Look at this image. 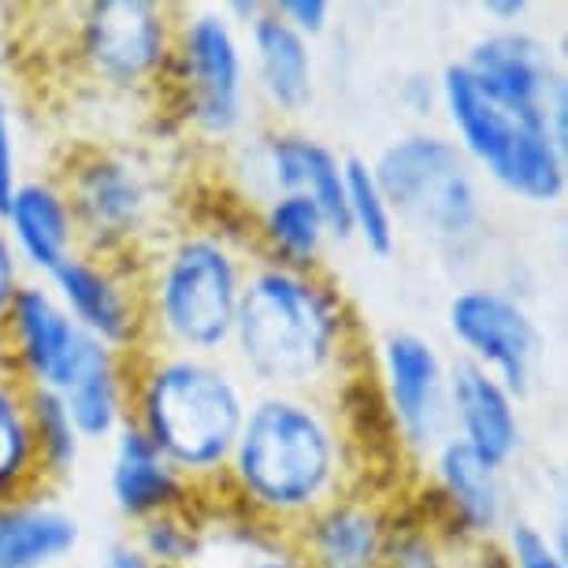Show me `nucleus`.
I'll use <instances>...</instances> for the list:
<instances>
[{
  "label": "nucleus",
  "mask_w": 568,
  "mask_h": 568,
  "mask_svg": "<svg viewBox=\"0 0 568 568\" xmlns=\"http://www.w3.org/2000/svg\"><path fill=\"white\" fill-rule=\"evenodd\" d=\"M349 438L320 394L256 390L223 479L256 520L294 531L349 490Z\"/></svg>",
  "instance_id": "f257e3e1"
},
{
  "label": "nucleus",
  "mask_w": 568,
  "mask_h": 568,
  "mask_svg": "<svg viewBox=\"0 0 568 568\" xmlns=\"http://www.w3.org/2000/svg\"><path fill=\"white\" fill-rule=\"evenodd\" d=\"M349 308L320 272L250 264L234 320V372L261 390L320 394L342 372Z\"/></svg>",
  "instance_id": "f03ea898"
},
{
  "label": "nucleus",
  "mask_w": 568,
  "mask_h": 568,
  "mask_svg": "<svg viewBox=\"0 0 568 568\" xmlns=\"http://www.w3.org/2000/svg\"><path fill=\"white\" fill-rule=\"evenodd\" d=\"M250 390L223 357L153 349L131 364V424L186 484H220Z\"/></svg>",
  "instance_id": "7ed1b4c3"
},
{
  "label": "nucleus",
  "mask_w": 568,
  "mask_h": 568,
  "mask_svg": "<svg viewBox=\"0 0 568 568\" xmlns=\"http://www.w3.org/2000/svg\"><path fill=\"white\" fill-rule=\"evenodd\" d=\"M250 261L223 231H175L156 242L138 283L145 342L190 357H223L231 349Z\"/></svg>",
  "instance_id": "20e7f679"
},
{
  "label": "nucleus",
  "mask_w": 568,
  "mask_h": 568,
  "mask_svg": "<svg viewBox=\"0 0 568 568\" xmlns=\"http://www.w3.org/2000/svg\"><path fill=\"white\" fill-rule=\"evenodd\" d=\"M438 109L446 112L449 138L501 194L520 205L550 209L565 197L568 186V145H561L546 126L524 123L468 79L457 60L438 71Z\"/></svg>",
  "instance_id": "39448f33"
},
{
  "label": "nucleus",
  "mask_w": 568,
  "mask_h": 568,
  "mask_svg": "<svg viewBox=\"0 0 568 568\" xmlns=\"http://www.w3.org/2000/svg\"><path fill=\"white\" fill-rule=\"evenodd\" d=\"M368 164L398 227L405 223L449 250L471 242L484 227V186L449 134L427 126L405 131L390 138Z\"/></svg>",
  "instance_id": "423d86ee"
},
{
  "label": "nucleus",
  "mask_w": 568,
  "mask_h": 568,
  "mask_svg": "<svg viewBox=\"0 0 568 568\" xmlns=\"http://www.w3.org/2000/svg\"><path fill=\"white\" fill-rule=\"evenodd\" d=\"M71 205L79 250L120 264L164 239L168 190L156 160L134 145H90L57 179Z\"/></svg>",
  "instance_id": "0eeeda50"
},
{
  "label": "nucleus",
  "mask_w": 568,
  "mask_h": 568,
  "mask_svg": "<svg viewBox=\"0 0 568 568\" xmlns=\"http://www.w3.org/2000/svg\"><path fill=\"white\" fill-rule=\"evenodd\" d=\"M168 82L179 120L201 142H234L245 131L253 101L250 57L242 30L223 8H186L175 16Z\"/></svg>",
  "instance_id": "6e6552de"
},
{
  "label": "nucleus",
  "mask_w": 568,
  "mask_h": 568,
  "mask_svg": "<svg viewBox=\"0 0 568 568\" xmlns=\"http://www.w3.org/2000/svg\"><path fill=\"white\" fill-rule=\"evenodd\" d=\"M175 8L156 0H90L74 8L71 49L101 90L149 93L168 82Z\"/></svg>",
  "instance_id": "1a4fd4ad"
},
{
  "label": "nucleus",
  "mask_w": 568,
  "mask_h": 568,
  "mask_svg": "<svg viewBox=\"0 0 568 568\" xmlns=\"http://www.w3.org/2000/svg\"><path fill=\"white\" fill-rule=\"evenodd\" d=\"M446 327L457 357L490 372L517 402L535 394L546 368V335L517 294L490 283L460 286L446 305Z\"/></svg>",
  "instance_id": "9d476101"
},
{
  "label": "nucleus",
  "mask_w": 568,
  "mask_h": 568,
  "mask_svg": "<svg viewBox=\"0 0 568 568\" xmlns=\"http://www.w3.org/2000/svg\"><path fill=\"white\" fill-rule=\"evenodd\" d=\"M498 109L568 145V93L550 41L528 27H490L457 60Z\"/></svg>",
  "instance_id": "9b49d317"
},
{
  "label": "nucleus",
  "mask_w": 568,
  "mask_h": 568,
  "mask_svg": "<svg viewBox=\"0 0 568 568\" xmlns=\"http://www.w3.org/2000/svg\"><path fill=\"white\" fill-rule=\"evenodd\" d=\"M375 390L398 446L432 457L449 438V361L420 331H387L375 346Z\"/></svg>",
  "instance_id": "f8f14e48"
},
{
  "label": "nucleus",
  "mask_w": 568,
  "mask_h": 568,
  "mask_svg": "<svg viewBox=\"0 0 568 568\" xmlns=\"http://www.w3.org/2000/svg\"><path fill=\"white\" fill-rule=\"evenodd\" d=\"M0 338L8 346V361L16 368V383L23 390L60 394L71 383L98 342L68 316L41 278H27L12 297L0 324Z\"/></svg>",
  "instance_id": "ddd939ff"
},
{
  "label": "nucleus",
  "mask_w": 568,
  "mask_h": 568,
  "mask_svg": "<svg viewBox=\"0 0 568 568\" xmlns=\"http://www.w3.org/2000/svg\"><path fill=\"white\" fill-rule=\"evenodd\" d=\"M41 283L98 346L120 357H134V349L145 342L142 291L115 261H101L79 250Z\"/></svg>",
  "instance_id": "4468645a"
},
{
  "label": "nucleus",
  "mask_w": 568,
  "mask_h": 568,
  "mask_svg": "<svg viewBox=\"0 0 568 568\" xmlns=\"http://www.w3.org/2000/svg\"><path fill=\"white\" fill-rule=\"evenodd\" d=\"M449 435L501 471L524 446L520 402L465 357H449Z\"/></svg>",
  "instance_id": "2eb2a0df"
},
{
  "label": "nucleus",
  "mask_w": 568,
  "mask_h": 568,
  "mask_svg": "<svg viewBox=\"0 0 568 568\" xmlns=\"http://www.w3.org/2000/svg\"><path fill=\"white\" fill-rule=\"evenodd\" d=\"M390 517L375 498L342 490L294 528L297 557L308 568H383Z\"/></svg>",
  "instance_id": "dca6fc26"
},
{
  "label": "nucleus",
  "mask_w": 568,
  "mask_h": 568,
  "mask_svg": "<svg viewBox=\"0 0 568 568\" xmlns=\"http://www.w3.org/2000/svg\"><path fill=\"white\" fill-rule=\"evenodd\" d=\"M245 57H250V79L264 104L283 120L302 115L316 98V52L313 41L264 4L261 16L242 30Z\"/></svg>",
  "instance_id": "f3484780"
},
{
  "label": "nucleus",
  "mask_w": 568,
  "mask_h": 568,
  "mask_svg": "<svg viewBox=\"0 0 568 568\" xmlns=\"http://www.w3.org/2000/svg\"><path fill=\"white\" fill-rule=\"evenodd\" d=\"M256 160L264 168L267 194H305L327 216L331 242H349L346 220V182H342V156L327 142L302 131L264 134L256 145Z\"/></svg>",
  "instance_id": "a211bd4d"
},
{
  "label": "nucleus",
  "mask_w": 568,
  "mask_h": 568,
  "mask_svg": "<svg viewBox=\"0 0 568 568\" xmlns=\"http://www.w3.org/2000/svg\"><path fill=\"white\" fill-rule=\"evenodd\" d=\"M432 487L443 501L446 517L468 539H498L509 524V487L506 471L476 457L460 438L449 435L432 457Z\"/></svg>",
  "instance_id": "6ab92c4d"
},
{
  "label": "nucleus",
  "mask_w": 568,
  "mask_h": 568,
  "mask_svg": "<svg viewBox=\"0 0 568 568\" xmlns=\"http://www.w3.org/2000/svg\"><path fill=\"white\" fill-rule=\"evenodd\" d=\"M194 484L179 476L153 443L126 420L109 443V498L126 524H142L160 513H182L194 501Z\"/></svg>",
  "instance_id": "aec40b11"
},
{
  "label": "nucleus",
  "mask_w": 568,
  "mask_h": 568,
  "mask_svg": "<svg viewBox=\"0 0 568 568\" xmlns=\"http://www.w3.org/2000/svg\"><path fill=\"white\" fill-rule=\"evenodd\" d=\"M0 227L12 242L19 264L41 278H49L71 253H79V231L57 179H19Z\"/></svg>",
  "instance_id": "412c9836"
},
{
  "label": "nucleus",
  "mask_w": 568,
  "mask_h": 568,
  "mask_svg": "<svg viewBox=\"0 0 568 568\" xmlns=\"http://www.w3.org/2000/svg\"><path fill=\"white\" fill-rule=\"evenodd\" d=\"M82 520L45 490L0 501V568H60L82 546Z\"/></svg>",
  "instance_id": "4be33fe9"
},
{
  "label": "nucleus",
  "mask_w": 568,
  "mask_h": 568,
  "mask_svg": "<svg viewBox=\"0 0 568 568\" xmlns=\"http://www.w3.org/2000/svg\"><path fill=\"white\" fill-rule=\"evenodd\" d=\"M131 357L93 346L71 375V383L60 390L63 405H68L71 424L79 427L82 443H112V435L131 420V372H126Z\"/></svg>",
  "instance_id": "5701e85b"
},
{
  "label": "nucleus",
  "mask_w": 568,
  "mask_h": 568,
  "mask_svg": "<svg viewBox=\"0 0 568 568\" xmlns=\"http://www.w3.org/2000/svg\"><path fill=\"white\" fill-rule=\"evenodd\" d=\"M256 239L264 242V261L320 272L331 227L320 205L305 194H264V205L256 212Z\"/></svg>",
  "instance_id": "b1692460"
},
{
  "label": "nucleus",
  "mask_w": 568,
  "mask_h": 568,
  "mask_svg": "<svg viewBox=\"0 0 568 568\" xmlns=\"http://www.w3.org/2000/svg\"><path fill=\"white\" fill-rule=\"evenodd\" d=\"M342 182H346V220L349 239H357L375 261H390L398 253V220L372 175L368 156H342Z\"/></svg>",
  "instance_id": "393cba45"
},
{
  "label": "nucleus",
  "mask_w": 568,
  "mask_h": 568,
  "mask_svg": "<svg viewBox=\"0 0 568 568\" xmlns=\"http://www.w3.org/2000/svg\"><path fill=\"white\" fill-rule=\"evenodd\" d=\"M34 490H45V479L27 420V394L16 379H0V501Z\"/></svg>",
  "instance_id": "a878e982"
},
{
  "label": "nucleus",
  "mask_w": 568,
  "mask_h": 568,
  "mask_svg": "<svg viewBox=\"0 0 568 568\" xmlns=\"http://www.w3.org/2000/svg\"><path fill=\"white\" fill-rule=\"evenodd\" d=\"M23 394H27V420H30V435H34L41 479H45V487L63 484V479H71L79 471L85 454L79 427L71 424L68 405H63L60 394L52 390H23Z\"/></svg>",
  "instance_id": "bb28decb"
},
{
  "label": "nucleus",
  "mask_w": 568,
  "mask_h": 568,
  "mask_svg": "<svg viewBox=\"0 0 568 568\" xmlns=\"http://www.w3.org/2000/svg\"><path fill=\"white\" fill-rule=\"evenodd\" d=\"M131 542L156 568H190L205 554V528H201V520L190 517V509L160 513V517L134 524Z\"/></svg>",
  "instance_id": "cd10ccee"
},
{
  "label": "nucleus",
  "mask_w": 568,
  "mask_h": 568,
  "mask_svg": "<svg viewBox=\"0 0 568 568\" xmlns=\"http://www.w3.org/2000/svg\"><path fill=\"white\" fill-rule=\"evenodd\" d=\"M501 546L509 568H568L565 550L550 539V531L528 517H509L501 528Z\"/></svg>",
  "instance_id": "c85d7f7f"
},
{
  "label": "nucleus",
  "mask_w": 568,
  "mask_h": 568,
  "mask_svg": "<svg viewBox=\"0 0 568 568\" xmlns=\"http://www.w3.org/2000/svg\"><path fill=\"white\" fill-rule=\"evenodd\" d=\"M19 134H16V109L8 90L0 85V216L8 212V201H12L16 186H19Z\"/></svg>",
  "instance_id": "c756f323"
},
{
  "label": "nucleus",
  "mask_w": 568,
  "mask_h": 568,
  "mask_svg": "<svg viewBox=\"0 0 568 568\" xmlns=\"http://www.w3.org/2000/svg\"><path fill=\"white\" fill-rule=\"evenodd\" d=\"M383 568H443V561H438V554L432 550V535L390 528Z\"/></svg>",
  "instance_id": "7c9ffc66"
},
{
  "label": "nucleus",
  "mask_w": 568,
  "mask_h": 568,
  "mask_svg": "<svg viewBox=\"0 0 568 568\" xmlns=\"http://www.w3.org/2000/svg\"><path fill=\"white\" fill-rule=\"evenodd\" d=\"M275 12L283 16L302 38L316 41L320 34H327L331 30L335 4H327V0H275Z\"/></svg>",
  "instance_id": "2f4dec72"
},
{
  "label": "nucleus",
  "mask_w": 568,
  "mask_h": 568,
  "mask_svg": "<svg viewBox=\"0 0 568 568\" xmlns=\"http://www.w3.org/2000/svg\"><path fill=\"white\" fill-rule=\"evenodd\" d=\"M23 283H27L23 264H19L12 242H8L4 227H0V324H4L8 305H12V297L19 294V286H23Z\"/></svg>",
  "instance_id": "473e14b6"
},
{
  "label": "nucleus",
  "mask_w": 568,
  "mask_h": 568,
  "mask_svg": "<svg viewBox=\"0 0 568 568\" xmlns=\"http://www.w3.org/2000/svg\"><path fill=\"white\" fill-rule=\"evenodd\" d=\"M98 568H156L149 557L138 550L131 539H112L109 546L101 550V561Z\"/></svg>",
  "instance_id": "72a5a7b5"
},
{
  "label": "nucleus",
  "mask_w": 568,
  "mask_h": 568,
  "mask_svg": "<svg viewBox=\"0 0 568 568\" xmlns=\"http://www.w3.org/2000/svg\"><path fill=\"white\" fill-rule=\"evenodd\" d=\"M531 8V0H487V4H479V12L495 19V27H524Z\"/></svg>",
  "instance_id": "f704fd0d"
},
{
  "label": "nucleus",
  "mask_w": 568,
  "mask_h": 568,
  "mask_svg": "<svg viewBox=\"0 0 568 568\" xmlns=\"http://www.w3.org/2000/svg\"><path fill=\"white\" fill-rule=\"evenodd\" d=\"M242 568H308V565H305L297 554H278V550H272V554H253V557H245Z\"/></svg>",
  "instance_id": "c9c22d12"
},
{
  "label": "nucleus",
  "mask_w": 568,
  "mask_h": 568,
  "mask_svg": "<svg viewBox=\"0 0 568 568\" xmlns=\"http://www.w3.org/2000/svg\"><path fill=\"white\" fill-rule=\"evenodd\" d=\"M4 19H8V8L0 4V30H4Z\"/></svg>",
  "instance_id": "e433bc0d"
}]
</instances>
